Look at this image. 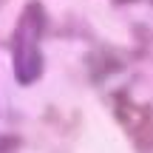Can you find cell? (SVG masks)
I'll return each mask as SVG.
<instances>
[{
    "label": "cell",
    "instance_id": "obj_3",
    "mask_svg": "<svg viewBox=\"0 0 153 153\" xmlns=\"http://www.w3.org/2000/svg\"><path fill=\"white\" fill-rule=\"evenodd\" d=\"M3 3H6V0H0V6H3Z\"/></svg>",
    "mask_w": 153,
    "mask_h": 153
},
{
    "label": "cell",
    "instance_id": "obj_2",
    "mask_svg": "<svg viewBox=\"0 0 153 153\" xmlns=\"http://www.w3.org/2000/svg\"><path fill=\"white\" fill-rule=\"evenodd\" d=\"M116 119L125 125L131 142L139 153H153V108L150 105H136L119 94L116 97Z\"/></svg>",
    "mask_w": 153,
    "mask_h": 153
},
{
    "label": "cell",
    "instance_id": "obj_1",
    "mask_svg": "<svg viewBox=\"0 0 153 153\" xmlns=\"http://www.w3.org/2000/svg\"><path fill=\"white\" fill-rule=\"evenodd\" d=\"M45 28V9L40 3H28L17 20L14 37H11V54H14V74L20 85H31L43 74V54H40V37Z\"/></svg>",
    "mask_w": 153,
    "mask_h": 153
}]
</instances>
